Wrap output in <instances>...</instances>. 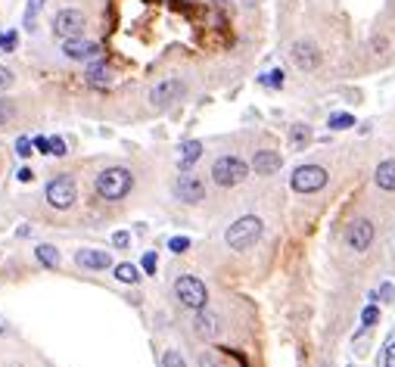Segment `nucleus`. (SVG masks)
<instances>
[{"instance_id":"17","label":"nucleus","mask_w":395,"mask_h":367,"mask_svg":"<svg viewBox=\"0 0 395 367\" xmlns=\"http://www.w3.org/2000/svg\"><path fill=\"white\" fill-rule=\"evenodd\" d=\"M200 156H202V143L200 140L181 143V171H190V165H193Z\"/></svg>"},{"instance_id":"35","label":"nucleus","mask_w":395,"mask_h":367,"mask_svg":"<svg viewBox=\"0 0 395 367\" xmlns=\"http://www.w3.org/2000/svg\"><path fill=\"white\" fill-rule=\"evenodd\" d=\"M112 243H116L118 249H125V246H131V233L128 231H118L116 237H112Z\"/></svg>"},{"instance_id":"39","label":"nucleus","mask_w":395,"mask_h":367,"mask_svg":"<svg viewBox=\"0 0 395 367\" xmlns=\"http://www.w3.org/2000/svg\"><path fill=\"white\" fill-rule=\"evenodd\" d=\"M374 50H376V53L386 50V38H374Z\"/></svg>"},{"instance_id":"16","label":"nucleus","mask_w":395,"mask_h":367,"mask_svg":"<svg viewBox=\"0 0 395 367\" xmlns=\"http://www.w3.org/2000/svg\"><path fill=\"white\" fill-rule=\"evenodd\" d=\"M374 184L380 190H386V193H392V190H395V159H383L380 165H376Z\"/></svg>"},{"instance_id":"26","label":"nucleus","mask_w":395,"mask_h":367,"mask_svg":"<svg viewBox=\"0 0 395 367\" xmlns=\"http://www.w3.org/2000/svg\"><path fill=\"white\" fill-rule=\"evenodd\" d=\"M261 84H268V87L280 90V87H284V69H271L265 78H261Z\"/></svg>"},{"instance_id":"4","label":"nucleus","mask_w":395,"mask_h":367,"mask_svg":"<svg viewBox=\"0 0 395 367\" xmlns=\"http://www.w3.org/2000/svg\"><path fill=\"white\" fill-rule=\"evenodd\" d=\"M175 299H178V305H184V308L200 311V308H206V302H209V290L200 277L181 274V277L175 280Z\"/></svg>"},{"instance_id":"7","label":"nucleus","mask_w":395,"mask_h":367,"mask_svg":"<svg viewBox=\"0 0 395 367\" xmlns=\"http://www.w3.org/2000/svg\"><path fill=\"white\" fill-rule=\"evenodd\" d=\"M171 193H175V200L187 202V206H200L206 200V180L193 171H181L175 178V184H171Z\"/></svg>"},{"instance_id":"2","label":"nucleus","mask_w":395,"mask_h":367,"mask_svg":"<svg viewBox=\"0 0 395 367\" xmlns=\"http://www.w3.org/2000/svg\"><path fill=\"white\" fill-rule=\"evenodd\" d=\"M261 233H265V221H261L259 215H243V218H237L224 231V243H227V249H233V252H246L259 243Z\"/></svg>"},{"instance_id":"30","label":"nucleus","mask_w":395,"mask_h":367,"mask_svg":"<svg viewBox=\"0 0 395 367\" xmlns=\"http://www.w3.org/2000/svg\"><path fill=\"white\" fill-rule=\"evenodd\" d=\"M376 299H380V302H395V286L392 284H383L380 293H376Z\"/></svg>"},{"instance_id":"28","label":"nucleus","mask_w":395,"mask_h":367,"mask_svg":"<svg viewBox=\"0 0 395 367\" xmlns=\"http://www.w3.org/2000/svg\"><path fill=\"white\" fill-rule=\"evenodd\" d=\"M169 249L171 252H187L190 249V237H171L169 240Z\"/></svg>"},{"instance_id":"22","label":"nucleus","mask_w":395,"mask_h":367,"mask_svg":"<svg viewBox=\"0 0 395 367\" xmlns=\"http://www.w3.org/2000/svg\"><path fill=\"white\" fill-rule=\"evenodd\" d=\"M327 125H330V131H349L352 125H355V116H349V112H333Z\"/></svg>"},{"instance_id":"24","label":"nucleus","mask_w":395,"mask_h":367,"mask_svg":"<svg viewBox=\"0 0 395 367\" xmlns=\"http://www.w3.org/2000/svg\"><path fill=\"white\" fill-rule=\"evenodd\" d=\"M159 364H162V367H187V361H184V355L178 352V348H165Z\"/></svg>"},{"instance_id":"20","label":"nucleus","mask_w":395,"mask_h":367,"mask_svg":"<svg viewBox=\"0 0 395 367\" xmlns=\"http://www.w3.org/2000/svg\"><path fill=\"white\" fill-rule=\"evenodd\" d=\"M290 143L292 149H305L311 143V128L308 125H292L290 128Z\"/></svg>"},{"instance_id":"1","label":"nucleus","mask_w":395,"mask_h":367,"mask_svg":"<svg viewBox=\"0 0 395 367\" xmlns=\"http://www.w3.org/2000/svg\"><path fill=\"white\" fill-rule=\"evenodd\" d=\"M94 190H97L100 200L106 202H118L134 190V174L131 168H122V165H112V168H103V171L94 178Z\"/></svg>"},{"instance_id":"38","label":"nucleus","mask_w":395,"mask_h":367,"mask_svg":"<svg viewBox=\"0 0 395 367\" xmlns=\"http://www.w3.org/2000/svg\"><path fill=\"white\" fill-rule=\"evenodd\" d=\"M34 178V171H32V168H19V180H22V184H28V180H32Z\"/></svg>"},{"instance_id":"40","label":"nucleus","mask_w":395,"mask_h":367,"mask_svg":"<svg viewBox=\"0 0 395 367\" xmlns=\"http://www.w3.org/2000/svg\"><path fill=\"white\" fill-rule=\"evenodd\" d=\"M7 333H13V330H10V324L0 317V336H7Z\"/></svg>"},{"instance_id":"6","label":"nucleus","mask_w":395,"mask_h":367,"mask_svg":"<svg viewBox=\"0 0 395 367\" xmlns=\"http://www.w3.org/2000/svg\"><path fill=\"white\" fill-rule=\"evenodd\" d=\"M327 168L324 165H299L296 171L290 174V187L296 193H318V190L327 187Z\"/></svg>"},{"instance_id":"9","label":"nucleus","mask_w":395,"mask_h":367,"mask_svg":"<svg viewBox=\"0 0 395 367\" xmlns=\"http://www.w3.org/2000/svg\"><path fill=\"white\" fill-rule=\"evenodd\" d=\"M374 237H376V227H374V221H367V218H355L345 227V246L355 252H367Z\"/></svg>"},{"instance_id":"5","label":"nucleus","mask_w":395,"mask_h":367,"mask_svg":"<svg viewBox=\"0 0 395 367\" xmlns=\"http://www.w3.org/2000/svg\"><path fill=\"white\" fill-rule=\"evenodd\" d=\"M44 200L50 202L53 209H72L78 200V184L72 174H56L53 180H47V187H44Z\"/></svg>"},{"instance_id":"23","label":"nucleus","mask_w":395,"mask_h":367,"mask_svg":"<svg viewBox=\"0 0 395 367\" xmlns=\"http://www.w3.org/2000/svg\"><path fill=\"white\" fill-rule=\"evenodd\" d=\"M13 118H16V103L7 97H0V128H7Z\"/></svg>"},{"instance_id":"12","label":"nucleus","mask_w":395,"mask_h":367,"mask_svg":"<svg viewBox=\"0 0 395 367\" xmlns=\"http://www.w3.org/2000/svg\"><path fill=\"white\" fill-rule=\"evenodd\" d=\"M193 333L200 336V339H215V336L221 333V317L209 308H200L193 315Z\"/></svg>"},{"instance_id":"37","label":"nucleus","mask_w":395,"mask_h":367,"mask_svg":"<svg viewBox=\"0 0 395 367\" xmlns=\"http://www.w3.org/2000/svg\"><path fill=\"white\" fill-rule=\"evenodd\" d=\"M34 147H38L41 153L50 156V137H34Z\"/></svg>"},{"instance_id":"31","label":"nucleus","mask_w":395,"mask_h":367,"mask_svg":"<svg viewBox=\"0 0 395 367\" xmlns=\"http://www.w3.org/2000/svg\"><path fill=\"white\" fill-rule=\"evenodd\" d=\"M16 44H19V38H16V32H10V34H0V47H3V50H16Z\"/></svg>"},{"instance_id":"14","label":"nucleus","mask_w":395,"mask_h":367,"mask_svg":"<svg viewBox=\"0 0 395 367\" xmlns=\"http://www.w3.org/2000/svg\"><path fill=\"white\" fill-rule=\"evenodd\" d=\"M280 165H284V159H280V153H274V149H259V153L253 156V171L261 174V178L277 174Z\"/></svg>"},{"instance_id":"27","label":"nucleus","mask_w":395,"mask_h":367,"mask_svg":"<svg viewBox=\"0 0 395 367\" xmlns=\"http://www.w3.org/2000/svg\"><path fill=\"white\" fill-rule=\"evenodd\" d=\"M13 81H16V75L7 69V65H0V90H10L13 87Z\"/></svg>"},{"instance_id":"19","label":"nucleus","mask_w":395,"mask_h":367,"mask_svg":"<svg viewBox=\"0 0 395 367\" xmlns=\"http://www.w3.org/2000/svg\"><path fill=\"white\" fill-rule=\"evenodd\" d=\"M116 280H122V284H140V271H137V264H131V262H122V264H116Z\"/></svg>"},{"instance_id":"29","label":"nucleus","mask_w":395,"mask_h":367,"mask_svg":"<svg viewBox=\"0 0 395 367\" xmlns=\"http://www.w3.org/2000/svg\"><path fill=\"white\" fill-rule=\"evenodd\" d=\"M140 264H143V271H147V274H156V268H159V258H156V252H147Z\"/></svg>"},{"instance_id":"11","label":"nucleus","mask_w":395,"mask_h":367,"mask_svg":"<svg viewBox=\"0 0 395 367\" xmlns=\"http://www.w3.org/2000/svg\"><path fill=\"white\" fill-rule=\"evenodd\" d=\"M290 56L296 63V69H302V72H314L321 65V50L314 41H296L290 47Z\"/></svg>"},{"instance_id":"34","label":"nucleus","mask_w":395,"mask_h":367,"mask_svg":"<svg viewBox=\"0 0 395 367\" xmlns=\"http://www.w3.org/2000/svg\"><path fill=\"white\" fill-rule=\"evenodd\" d=\"M383 367H395V339L386 346V355H383Z\"/></svg>"},{"instance_id":"33","label":"nucleus","mask_w":395,"mask_h":367,"mask_svg":"<svg viewBox=\"0 0 395 367\" xmlns=\"http://www.w3.org/2000/svg\"><path fill=\"white\" fill-rule=\"evenodd\" d=\"M32 147H34V143L28 140V137H19V140H16V153H19L22 159H25V156H32Z\"/></svg>"},{"instance_id":"25","label":"nucleus","mask_w":395,"mask_h":367,"mask_svg":"<svg viewBox=\"0 0 395 367\" xmlns=\"http://www.w3.org/2000/svg\"><path fill=\"white\" fill-rule=\"evenodd\" d=\"M376 321H380V308H376L374 302L364 305V311H361V324H364V327H374Z\"/></svg>"},{"instance_id":"32","label":"nucleus","mask_w":395,"mask_h":367,"mask_svg":"<svg viewBox=\"0 0 395 367\" xmlns=\"http://www.w3.org/2000/svg\"><path fill=\"white\" fill-rule=\"evenodd\" d=\"M69 149H65V140L63 137H50V156H65Z\"/></svg>"},{"instance_id":"3","label":"nucleus","mask_w":395,"mask_h":367,"mask_svg":"<svg viewBox=\"0 0 395 367\" xmlns=\"http://www.w3.org/2000/svg\"><path fill=\"white\" fill-rule=\"evenodd\" d=\"M249 168L253 165H246L240 156H218L212 162V180L218 187H237L249 178Z\"/></svg>"},{"instance_id":"10","label":"nucleus","mask_w":395,"mask_h":367,"mask_svg":"<svg viewBox=\"0 0 395 367\" xmlns=\"http://www.w3.org/2000/svg\"><path fill=\"white\" fill-rule=\"evenodd\" d=\"M181 97H184L181 78H165V81H159L153 90H149V103H153L156 109H169V106L178 103Z\"/></svg>"},{"instance_id":"36","label":"nucleus","mask_w":395,"mask_h":367,"mask_svg":"<svg viewBox=\"0 0 395 367\" xmlns=\"http://www.w3.org/2000/svg\"><path fill=\"white\" fill-rule=\"evenodd\" d=\"M200 367H224L215 355H200Z\"/></svg>"},{"instance_id":"21","label":"nucleus","mask_w":395,"mask_h":367,"mask_svg":"<svg viewBox=\"0 0 395 367\" xmlns=\"http://www.w3.org/2000/svg\"><path fill=\"white\" fill-rule=\"evenodd\" d=\"M87 84H94V87L109 84V69H106V63H94L91 69H87Z\"/></svg>"},{"instance_id":"18","label":"nucleus","mask_w":395,"mask_h":367,"mask_svg":"<svg viewBox=\"0 0 395 367\" xmlns=\"http://www.w3.org/2000/svg\"><path fill=\"white\" fill-rule=\"evenodd\" d=\"M34 255H38V262L44 264V268H59V262H63L59 249L56 246H50V243H41L38 249H34Z\"/></svg>"},{"instance_id":"13","label":"nucleus","mask_w":395,"mask_h":367,"mask_svg":"<svg viewBox=\"0 0 395 367\" xmlns=\"http://www.w3.org/2000/svg\"><path fill=\"white\" fill-rule=\"evenodd\" d=\"M75 262L87 271H106L112 268V255L106 249H78L75 252Z\"/></svg>"},{"instance_id":"8","label":"nucleus","mask_w":395,"mask_h":367,"mask_svg":"<svg viewBox=\"0 0 395 367\" xmlns=\"http://www.w3.org/2000/svg\"><path fill=\"white\" fill-rule=\"evenodd\" d=\"M85 28H87V16L81 13V10H59L56 13V19H53V34L56 38H63V41H75V38H81L85 34Z\"/></svg>"},{"instance_id":"15","label":"nucleus","mask_w":395,"mask_h":367,"mask_svg":"<svg viewBox=\"0 0 395 367\" xmlns=\"http://www.w3.org/2000/svg\"><path fill=\"white\" fill-rule=\"evenodd\" d=\"M63 53L69 59H97L100 56V44L97 41H85V38H75V41H65Z\"/></svg>"}]
</instances>
